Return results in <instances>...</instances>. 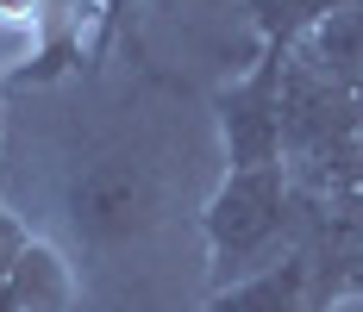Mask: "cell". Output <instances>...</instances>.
I'll return each instance as SVG.
<instances>
[{
	"mask_svg": "<svg viewBox=\"0 0 363 312\" xmlns=\"http://www.w3.org/2000/svg\"><path fill=\"white\" fill-rule=\"evenodd\" d=\"M57 207H63V231L75 250H94V256H119L132 243H145L163 212H169V181L157 169L150 150L132 144H94L82 150L63 187H57Z\"/></svg>",
	"mask_w": 363,
	"mask_h": 312,
	"instance_id": "obj_1",
	"label": "cell"
},
{
	"mask_svg": "<svg viewBox=\"0 0 363 312\" xmlns=\"http://www.w3.org/2000/svg\"><path fill=\"white\" fill-rule=\"evenodd\" d=\"M201 231H207V262H213V287H232L245 275L276 269L294 256V231H301V200L282 163L269 169H225L213 200L201 207Z\"/></svg>",
	"mask_w": 363,
	"mask_h": 312,
	"instance_id": "obj_2",
	"label": "cell"
},
{
	"mask_svg": "<svg viewBox=\"0 0 363 312\" xmlns=\"http://www.w3.org/2000/svg\"><path fill=\"white\" fill-rule=\"evenodd\" d=\"M282 63H289V50L263 44L251 69L213 94L225 169H269V163H282Z\"/></svg>",
	"mask_w": 363,
	"mask_h": 312,
	"instance_id": "obj_3",
	"label": "cell"
},
{
	"mask_svg": "<svg viewBox=\"0 0 363 312\" xmlns=\"http://www.w3.org/2000/svg\"><path fill=\"white\" fill-rule=\"evenodd\" d=\"M207 312H332V306L320 300L307 262H301V256H282V262L263 269V275H245V281H232V287H213Z\"/></svg>",
	"mask_w": 363,
	"mask_h": 312,
	"instance_id": "obj_4",
	"label": "cell"
},
{
	"mask_svg": "<svg viewBox=\"0 0 363 312\" xmlns=\"http://www.w3.org/2000/svg\"><path fill=\"white\" fill-rule=\"evenodd\" d=\"M6 287L19 294L26 312H75V269H69V256L57 243H44V238H32L19 250Z\"/></svg>",
	"mask_w": 363,
	"mask_h": 312,
	"instance_id": "obj_5",
	"label": "cell"
},
{
	"mask_svg": "<svg viewBox=\"0 0 363 312\" xmlns=\"http://www.w3.org/2000/svg\"><path fill=\"white\" fill-rule=\"evenodd\" d=\"M294 50H301L313 69H326L338 88L363 94V6H338V13L320 19Z\"/></svg>",
	"mask_w": 363,
	"mask_h": 312,
	"instance_id": "obj_6",
	"label": "cell"
},
{
	"mask_svg": "<svg viewBox=\"0 0 363 312\" xmlns=\"http://www.w3.org/2000/svg\"><path fill=\"white\" fill-rule=\"evenodd\" d=\"M338 6H345V0H245L257 37H263V44H282V50H294V44L313 32L320 19H332Z\"/></svg>",
	"mask_w": 363,
	"mask_h": 312,
	"instance_id": "obj_7",
	"label": "cell"
},
{
	"mask_svg": "<svg viewBox=\"0 0 363 312\" xmlns=\"http://www.w3.org/2000/svg\"><path fill=\"white\" fill-rule=\"evenodd\" d=\"M32 243V231H26V219L13 207H0V281L13 275V262H19V250Z\"/></svg>",
	"mask_w": 363,
	"mask_h": 312,
	"instance_id": "obj_8",
	"label": "cell"
},
{
	"mask_svg": "<svg viewBox=\"0 0 363 312\" xmlns=\"http://www.w3.org/2000/svg\"><path fill=\"white\" fill-rule=\"evenodd\" d=\"M132 6H138V0H101V37H94V57L113 44V32L125 25V13H132Z\"/></svg>",
	"mask_w": 363,
	"mask_h": 312,
	"instance_id": "obj_9",
	"label": "cell"
},
{
	"mask_svg": "<svg viewBox=\"0 0 363 312\" xmlns=\"http://www.w3.org/2000/svg\"><path fill=\"white\" fill-rule=\"evenodd\" d=\"M0 19L19 25V19H38V0H0Z\"/></svg>",
	"mask_w": 363,
	"mask_h": 312,
	"instance_id": "obj_10",
	"label": "cell"
},
{
	"mask_svg": "<svg viewBox=\"0 0 363 312\" xmlns=\"http://www.w3.org/2000/svg\"><path fill=\"white\" fill-rule=\"evenodd\" d=\"M0 312H26V306H19V294H13L6 281H0Z\"/></svg>",
	"mask_w": 363,
	"mask_h": 312,
	"instance_id": "obj_11",
	"label": "cell"
},
{
	"mask_svg": "<svg viewBox=\"0 0 363 312\" xmlns=\"http://www.w3.org/2000/svg\"><path fill=\"white\" fill-rule=\"evenodd\" d=\"M351 181H357V187H363V138H357V169H351Z\"/></svg>",
	"mask_w": 363,
	"mask_h": 312,
	"instance_id": "obj_12",
	"label": "cell"
}]
</instances>
